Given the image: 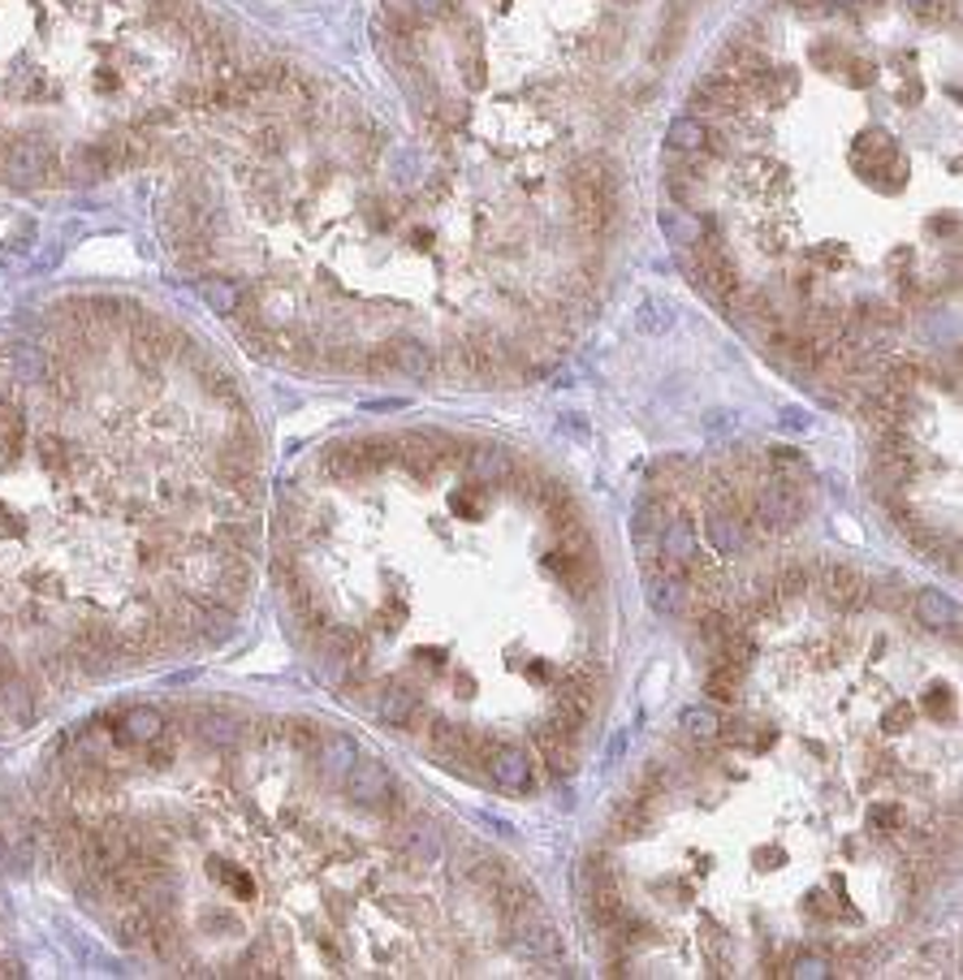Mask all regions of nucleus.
<instances>
[{
	"label": "nucleus",
	"mask_w": 963,
	"mask_h": 980,
	"mask_svg": "<svg viewBox=\"0 0 963 980\" xmlns=\"http://www.w3.org/2000/svg\"><path fill=\"white\" fill-rule=\"evenodd\" d=\"M661 225V238L670 243V247H678V251H692L700 238H705V220L696 216V212H687V207H665L657 216Z\"/></svg>",
	"instance_id": "a211bd4d"
},
{
	"label": "nucleus",
	"mask_w": 963,
	"mask_h": 980,
	"mask_svg": "<svg viewBox=\"0 0 963 980\" xmlns=\"http://www.w3.org/2000/svg\"><path fill=\"white\" fill-rule=\"evenodd\" d=\"M403 4L410 9L415 22H437V18L450 13V0H403Z\"/></svg>",
	"instance_id": "4c0bfd02"
},
{
	"label": "nucleus",
	"mask_w": 963,
	"mask_h": 980,
	"mask_svg": "<svg viewBox=\"0 0 963 980\" xmlns=\"http://www.w3.org/2000/svg\"><path fill=\"white\" fill-rule=\"evenodd\" d=\"M200 299L212 308V315H225V320L243 311V290L229 277H200Z\"/></svg>",
	"instance_id": "b1692460"
},
{
	"label": "nucleus",
	"mask_w": 963,
	"mask_h": 980,
	"mask_svg": "<svg viewBox=\"0 0 963 980\" xmlns=\"http://www.w3.org/2000/svg\"><path fill=\"white\" fill-rule=\"evenodd\" d=\"M558 549H561V553H570V558H597V549H592V536H588L584 518H579V523H566V527H558Z\"/></svg>",
	"instance_id": "2f4dec72"
},
{
	"label": "nucleus",
	"mask_w": 963,
	"mask_h": 980,
	"mask_svg": "<svg viewBox=\"0 0 963 980\" xmlns=\"http://www.w3.org/2000/svg\"><path fill=\"white\" fill-rule=\"evenodd\" d=\"M143 756H148V765L152 769H169L173 761H178V739L164 730L160 739H152V743H143Z\"/></svg>",
	"instance_id": "f704fd0d"
},
{
	"label": "nucleus",
	"mask_w": 963,
	"mask_h": 980,
	"mask_svg": "<svg viewBox=\"0 0 963 980\" xmlns=\"http://www.w3.org/2000/svg\"><path fill=\"white\" fill-rule=\"evenodd\" d=\"M398 842H403L406 855H410L415 864H424V869L441 864V855H446V838H441V829L432 826V821H424V817H410V821L398 829Z\"/></svg>",
	"instance_id": "f8f14e48"
},
{
	"label": "nucleus",
	"mask_w": 963,
	"mask_h": 980,
	"mask_svg": "<svg viewBox=\"0 0 963 980\" xmlns=\"http://www.w3.org/2000/svg\"><path fill=\"white\" fill-rule=\"evenodd\" d=\"M825 4H856V0H825Z\"/></svg>",
	"instance_id": "a18cd8bd"
},
{
	"label": "nucleus",
	"mask_w": 963,
	"mask_h": 980,
	"mask_svg": "<svg viewBox=\"0 0 963 980\" xmlns=\"http://www.w3.org/2000/svg\"><path fill=\"white\" fill-rule=\"evenodd\" d=\"M9 376L18 385H44L49 380V355L40 346H31V342L9 346Z\"/></svg>",
	"instance_id": "4be33fe9"
},
{
	"label": "nucleus",
	"mask_w": 963,
	"mask_h": 980,
	"mask_svg": "<svg viewBox=\"0 0 963 980\" xmlns=\"http://www.w3.org/2000/svg\"><path fill=\"white\" fill-rule=\"evenodd\" d=\"M367 471L363 463V445L359 441H342V445H333L329 454H324V475L333 480V484H351Z\"/></svg>",
	"instance_id": "a878e982"
},
{
	"label": "nucleus",
	"mask_w": 963,
	"mask_h": 980,
	"mask_svg": "<svg viewBox=\"0 0 963 980\" xmlns=\"http://www.w3.org/2000/svg\"><path fill=\"white\" fill-rule=\"evenodd\" d=\"M489 761V777L502 786V790H527L532 786V765H527V752L514 747V743H493L484 752Z\"/></svg>",
	"instance_id": "9d476101"
},
{
	"label": "nucleus",
	"mask_w": 963,
	"mask_h": 980,
	"mask_svg": "<svg viewBox=\"0 0 963 980\" xmlns=\"http://www.w3.org/2000/svg\"><path fill=\"white\" fill-rule=\"evenodd\" d=\"M653 826V795H644V790H631L618 808H613V838H640L644 829Z\"/></svg>",
	"instance_id": "f3484780"
},
{
	"label": "nucleus",
	"mask_w": 963,
	"mask_h": 980,
	"mask_svg": "<svg viewBox=\"0 0 963 980\" xmlns=\"http://www.w3.org/2000/svg\"><path fill=\"white\" fill-rule=\"evenodd\" d=\"M169 725H164V718L156 713V709H130L121 722H117V739L126 743V747H143V743H152V739H160Z\"/></svg>",
	"instance_id": "5701e85b"
},
{
	"label": "nucleus",
	"mask_w": 963,
	"mask_h": 980,
	"mask_svg": "<svg viewBox=\"0 0 963 980\" xmlns=\"http://www.w3.org/2000/svg\"><path fill=\"white\" fill-rule=\"evenodd\" d=\"M873 821H877V826H895L899 812H895V808H873Z\"/></svg>",
	"instance_id": "79ce46f5"
},
{
	"label": "nucleus",
	"mask_w": 963,
	"mask_h": 980,
	"mask_svg": "<svg viewBox=\"0 0 963 980\" xmlns=\"http://www.w3.org/2000/svg\"><path fill=\"white\" fill-rule=\"evenodd\" d=\"M315 761H320V774L338 782V777H346L355 769L359 743L351 734H342V730H329V734H320V743H315Z\"/></svg>",
	"instance_id": "ddd939ff"
},
{
	"label": "nucleus",
	"mask_w": 963,
	"mask_h": 980,
	"mask_svg": "<svg viewBox=\"0 0 963 980\" xmlns=\"http://www.w3.org/2000/svg\"><path fill=\"white\" fill-rule=\"evenodd\" d=\"M506 925L514 946H518L523 955H532V959H554L561 950V933L554 929V920H549V912L541 907V898H536V903H523L518 912H510Z\"/></svg>",
	"instance_id": "7ed1b4c3"
},
{
	"label": "nucleus",
	"mask_w": 963,
	"mask_h": 980,
	"mask_svg": "<svg viewBox=\"0 0 963 980\" xmlns=\"http://www.w3.org/2000/svg\"><path fill=\"white\" fill-rule=\"evenodd\" d=\"M415 709H419V696H415L406 682H385V687H381L376 718L385 725H410L415 722Z\"/></svg>",
	"instance_id": "412c9836"
},
{
	"label": "nucleus",
	"mask_w": 963,
	"mask_h": 980,
	"mask_svg": "<svg viewBox=\"0 0 963 980\" xmlns=\"http://www.w3.org/2000/svg\"><path fill=\"white\" fill-rule=\"evenodd\" d=\"M65 173H69V182H96V177H108V164L96 143H83L65 155Z\"/></svg>",
	"instance_id": "cd10ccee"
},
{
	"label": "nucleus",
	"mask_w": 963,
	"mask_h": 980,
	"mask_svg": "<svg viewBox=\"0 0 963 980\" xmlns=\"http://www.w3.org/2000/svg\"><path fill=\"white\" fill-rule=\"evenodd\" d=\"M35 454H40V463L49 471H69L74 466V445L65 437H56V432H40L35 437Z\"/></svg>",
	"instance_id": "c756f323"
},
{
	"label": "nucleus",
	"mask_w": 963,
	"mask_h": 980,
	"mask_svg": "<svg viewBox=\"0 0 963 980\" xmlns=\"http://www.w3.org/2000/svg\"><path fill=\"white\" fill-rule=\"evenodd\" d=\"M536 747H541V756H545V765H549V774H575V756H579V734H570L566 725H558L554 718L545 725H536Z\"/></svg>",
	"instance_id": "1a4fd4ad"
},
{
	"label": "nucleus",
	"mask_w": 963,
	"mask_h": 980,
	"mask_svg": "<svg viewBox=\"0 0 963 980\" xmlns=\"http://www.w3.org/2000/svg\"><path fill=\"white\" fill-rule=\"evenodd\" d=\"M381 351H385L389 367L403 371V376H432V367H437V355H432L419 337H394V342H385Z\"/></svg>",
	"instance_id": "dca6fc26"
},
{
	"label": "nucleus",
	"mask_w": 963,
	"mask_h": 980,
	"mask_svg": "<svg viewBox=\"0 0 963 980\" xmlns=\"http://www.w3.org/2000/svg\"><path fill=\"white\" fill-rule=\"evenodd\" d=\"M678 725H683V734H687V739H696V743H713V739L721 734V718L713 713L709 704H696V709H687Z\"/></svg>",
	"instance_id": "7c9ffc66"
},
{
	"label": "nucleus",
	"mask_w": 963,
	"mask_h": 980,
	"mask_svg": "<svg viewBox=\"0 0 963 980\" xmlns=\"http://www.w3.org/2000/svg\"><path fill=\"white\" fill-rule=\"evenodd\" d=\"M467 475H471L480 488H497V484H510V480L518 475V466H514V459H510L506 450L480 445V450H471V459H467Z\"/></svg>",
	"instance_id": "4468645a"
},
{
	"label": "nucleus",
	"mask_w": 963,
	"mask_h": 980,
	"mask_svg": "<svg viewBox=\"0 0 963 980\" xmlns=\"http://www.w3.org/2000/svg\"><path fill=\"white\" fill-rule=\"evenodd\" d=\"M657 549H661V562H670V567H692L696 558H700V540H696V527H692V518L687 515H670L665 523V531H657Z\"/></svg>",
	"instance_id": "9b49d317"
},
{
	"label": "nucleus",
	"mask_w": 963,
	"mask_h": 980,
	"mask_svg": "<svg viewBox=\"0 0 963 980\" xmlns=\"http://www.w3.org/2000/svg\"><path fill=\"white\" fill-rule=\"evenodd\" d=\"M908 4H912V9H933L938 0H908Z\"/></svg>",
	"instance_id": "c03bdc74"
},
{
	"label": "nucleus",
	"mask_w": 963,
	"mask_h": 980,
	"mask_svg": "<svg viewBox=\"0 0 963 980\" xmlns=\"http://www.w3.org/2000/svg\"><path fill=\"white\" fill-rule=\"evenodd\" d=\"M916 622L920 626H929V631H951V626H960V610H955V601L946 596V592H938V588H924V592H916Z\"/></svg>",
	"instance_id": "aec40b11"
},
{
	"label": "nucleus",
	"mask_w": 963,
	"mask_h": 980,
	"mask_svg": "<svg viewBox=\"0 0 963 980\" xmlns=\"http://www.w3.org/2000/svg\"><path fill=\"white\" fill-rule=\"evenodd\" d=\"M35 709H40V700H35V687L26 682V678H4L0 682V725H26L35 718Z\"/></svg>",
	"instance_id": "2eb2a0df"
},
{
	"label": "nucleus",
	"mask_w": 963,
	"mask_h": 980,
	"mask_svg": "<svg viewBox=\"0 0 963 980\" xmlns=\"http://www.w3.org/2000/svg\"><path fill=\"white\" fill-rule=\"evenodd\" d=\"M570 204H575V220L588 234H606L618 220V182L613 169L601 155H588L570 169Z\"/></svg>",
	"instance_id": "f257e3e1"
},
{
	"label": "nucleus",
	"mask_w": 963,
	"mask_h": 980,
	"mask_svg": "<svg viewBox=\"0 0 963 980\" xmlns=\"http://www.w3.org/2000/svg\"><path fill=\"white\" fill-rule=\"evenodd\" d=\"M506 873H510V869L502 864V860H475V869H471V881H475L480 890H497Z\"/></svg>",
	"instance_id": "c9c22d12"
},
{
	"label": "nucleus",
	"mask_w": 963,
	"mask_h": 980,
	"mask_svg": "<svg viewBox=\"0 0 963 980\" xmlns=\"http://www.w3.org/2000/svg\"><path fill=\"white\" fill-rule=\"evenodd\" d=\"M881 725H886L890 734H895V730H908V725H912V709H908V704H890L886 718H881Z\"/></svg>",
	"instance_id": "ea45409f"
},
{
	"label": "nucleus",
	"mask_w": 963,
	"mask_h": 980,
	"mask_svg": "<svg viewBox=\"0 0 963 980\" xmlns=\"http://www.w3.org/2000/svg\"><path fill=\"white\" fill-rule=\"evenodd\" d=\"M394 790V774L385 761H355V769L346 774V795L355 799L359 808H376L385 804Z\"/></svg>",
	"instance_id": "6e6552de"
},
{
	"label": "nucleus",
	"mask_w": 963,
	"mask_h": 980,
	"mask_svg": "<svg viewBox=\"0 0 963 980\" xmlns=\"http://www.w3.org/2000/svg\"><path fill=\"white\" fill-rule=\"evenodd\" d=\"M739 678H743V666H735V661L717 657V666H713L709 678H705V696L721 700V704H730V700L739 696Z\"/></svg>",
	"instance_id": "c85d7f7f"
},
{
	"label": "nucleus",
	"mask_w": 963,
	"mask_h": 980,
	"mask_svg": "<svg viewBox=\"0 0 963 980\" xmlns=\"http://www.w3.org/2000/svg\"><path fill=\"white\" fill-rule=\"evenodd\" d=\"M216 877L225 881V885H234V890H238V894H252V881L243 877V873H234V869H225V864H221V869H216Z\"/></svg>",
	"instance_id": "a19ab883"
},
{
	"label": "nucleus",
	"mask_w": 963,
	"mask_h": 980,
	"mask_svg": "<svg viewBox=\"0 0 963 980\" xmlns=\"http://www.w3.org/2000/svg\"><path fill=\"white\" fill-rule=\"evenodd\" d=\"M243 730L247 725L238 722L234 713H200V739L216 752H229L243 743Z\"/></svg>",
	"instance_id": "393cba45"
},
{
	"label": "nucleus",
	"mask_w": 963,
	"mask_h": 980,
	"mask_svg": "<svg viewBox=\"0 0 963 980\" xmlns=\"http://www.w3.org/2000/svg\"><path fill=\"white\" fill-rule=\"evenodd\" d=\"M644 579H649V605L657 614H683L687 610L692 596H687V570L683 567L661 562V567L644 570Z\"/></svg>",
	"instance_id": "0eeeda50"
},
{
	"label": "nucleus",
	"mask_w": 963,
	"mask_h": 980,
	"mask_svg": "<svg viewBox=\"0 0 963 980\" xmlns=\"http://www.w3.org/2000/svg\"><path fill=\"white\" fill-rule=\"evenodd\" d=\"M203 376H207V389H212V394H216V398H221L225 407H243L238 380H234L229 371H221V367H212V363H207V367H203Z\"/></svg>",
	"instance_id": "72a5a7b5"
},
{
	"label": "nucleus",
	"mask_w": 963,
	"mask_h": 980,
	"mask_svg": "<svg viewBox=\"0 0 963 980\" xmlns=\"http://www.w3.org/2000/svg\"><path fill=\"white\" fill-rule=\"evenodd\" d=\"M545 567L558 574L561 583L570 588V596L575 601H584L588 592H592V579H597V558H570V553H549V562Z\"/></svg>",
	"instance_id": "6ab92c4d"
},
{
	"label": "nucleus",
	"mask_w": 963,
	"mask_h": 980,
	"mask_svg": "<svg viewBox=\"0 0 963 980\" xmlns=\"http://www.w3.org/2000/svg\"><path fill=\"white\" fill-rule=\"evenodd\" d=\"M812 583H816V592H821L834 610H843V614H856V610H864V605L873 601L868 579H864L856 567H847V562H821V567L812 570Z\"/></svg>",
	"instance_id": "20e7f679"
},
{
	"label": "nucleus",
	"mask_w": 963,
	"mask_h": 980,
	"mask_svg": "<svg viewBox=\"0 0 963 980\" xmlns=\"http://www.w3.org/2000/svg\"><path fill=\"white\" fill-rule=\"evenodd\" d=\"M56 155H52V143L40 139V134H26V139H13L4 155H0V177L9 186H40L44 177L52 173Z\"/></svg>",
	"instance_id": "f03ea898"
},
{
	"label": "nucleus",
	"mask_w": 963,
	"mask_h": 980,
	"mask_svg": "<svg viewBox=\"0 0 963 980\" xmlns=\"http://www.w3.org/2000/svg\"><path fill=\"white\" fill-rule=\"evenodd\" d=\"M782 423H787V428H804V414H800V411H787V419H782Z\"/></svg>",
	"instance_id": "37998d69"
},
{
	"label": "nucleus",
	"mask_w": 963,
	"mask_h": 980,
	"mask_svg": "<svg viewBox=\"0 0 963 980\" xmlns=\"http://www.w3.org/2000/svg\"><path fill=\"white\" fill-rule=\"evenodd\" d=\"M665 143L674 148V152H709V126L692 112V117H674L670 121V130H665Z\"/></svg>",
	"instance_id": "bb28decb"
},
{
	"label": "nucleus",
	"mask_w": 963,
	"mask_h": 980,
	"mask_svg": "<svg viewBox=\"0 0 963 980\" xmlns=\"http://www.w3.org/2000/svg\"><path fill=\"white\" fill-rule=\"evenodd\" d=\"M812 570L816 567H809V562H787L782 574H778V583H773L778 596H804L812 588Z\"/></svg>",
	"instance_id": "473e14b6"
},
{
	"label": "nucleus",
	"mask_w": 963,
	"mask_h": 980,
	"mask_svg": "<svg viewBox=\"0 0 963 980\" xmlns=\"http://www.w3.org/2000/svg\"><path fill=\"white\" fill-rule=\"evenodd\" d=\"M834 968H830V959H821V955H795V963H791V977L800 980H821L830 977Z\"/></svg>",
	"instance_id": "e433bc0d"
},
{
	"label": "nucleus",
	"mask_w": 963,
	"mask_h": 980,
	"mask_svg": "<svg viewBox=\"0 0 963 980\" xmlns=\"http://www.w3.org/2000/svg\"><path fill=\"white\" fill-rule=\"evenodd\" d=\"M221 579H225V549H221L216 540L191 549V553L182 558V583H186V592H191L195 601H212L216 588H221Z\"/></svg>",
	"instance_id": "423d86ee"
},
{
	"label": "nucleus",
	"mask_w": 963,
	"mask_h": 980,
	"mask_svg": "<svg viewBox=\"0 0 963 980\" xmlns=\"http://www.w3.org/2000/svg\"><path fill=\"white\" fill-rule=\"evenodd\" d=\"M924 713L946 718V713H951V687H929V691H924Z\"/></svg>",
	"instance_id": "58836bf2"
},
{
	"label": "nucleus",
	"mask_w": 963,
	"mask_h": 980,
	"mask_svg": "<svg viewBox=\"0 0 963 980\" xmlns=\"http://www.w3.org/2000/svg\"><path fill=\"white\" fill-rule=\"evenodd\" d=\"M752 515L764 518L769 527L787 531L804 518V497H800V484L782 480V475H769L757 484V502H752Z\"/></svg>",
	"instance_id": "39448f33"
}]
</instances>
